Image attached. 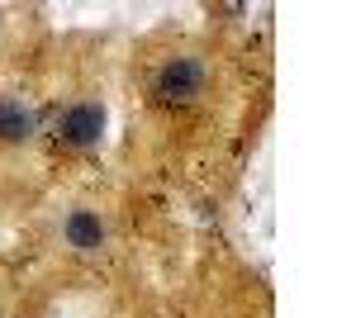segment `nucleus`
<instances>
[{"instance_id":"nucleus-1","label":"nucleus","mask_w":356,"mask_h":318,"mask_svg":"<svg viewBox=\"0 0 356 318\" xmlns=\"http://www.w3.org/2000/svg\"><path fill=\"white\" fill-rule=\"evenodd\" d=\"M200 86H204V67L195 57H176L157 72V95L162 100H195Z\"/></svg>"},{"instance_id":"nucleus-2","label":"nucleus","mask_w":356,"mask_h":318,"mask_svg":"<svg viewBox=\"0 0 356 318\" xmlns=\"http://www.w3.org/2000/svg\"><path fill=\"white\" fill-rule=\"evenodd\" d=\"M100 133H105V109L100 105H72L62 114V138L72 148H95Z\"/></svg>"},{"instance_id":"nucleus-3","label":"nucleus","mask_w":356,"mask_h":318,"mask_svg":"<svg viewBox=\"0 0 356 318\" xmlns=\"http://www.w3.org/2000/svg\"><path fill=\"white\" fill-rule=\"evenodd\" d=\"M62 233H67V242L72 247H81V252H95L100 242H105V223L95 218L90 209H76L67 223H62Z\"/></svg>"},{"instance_id":"nucleus-4","label":"nucleus","mask_w":356,"mask_h":318,"mask_svg":"<svg viewBox=\"0 0 356 318\" xmlns=\"http://www.w3.org/2000/svg\"><path fill=\"white\" fill-rule=\"evenodd\" d=\"M33 133V114H29L19 100H0V138L5 143H19Z\"/></svg>"}]
</instances>
